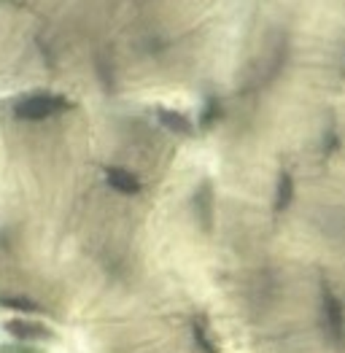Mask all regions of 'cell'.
<instances>
[{"instance_id":"cell-1","label":"cell","mask_w":345,"mask_h":353,"mask_svg":"<svg viewBox=\"0 0 345 353\" xmlns=\"http://www.w3.org/2000/svg\"><path fill=\"white\" fill-rule=\"evenodd\" d=\"M321 321H324L326 340L337 348H345V310L335 292L329 289V283L324 281H321Z\"/></svg>"},{"instance_id":"cell-2","label":"cell","mask_w":345,"mask_h":353,"mask_svg":"<svg viewBox=\"0 0 345 353\" xmlns=\"http://www.w3.org/2000/svg\"><path fill=\"white\" fill-rule=\"evenodd\" d=\"M73 103L59 97V94H49V92H41V94H30L25 100L17 103V117L30 119V121H41V119H49L55 114L68 111Z\"/></svg>"},{"instance_id":"cell-3","label":"cell","mask_w":345,"mask_h":353,"mask_svg":"<svg viewBox=\"0 0 345 353\" xmlns=\"http://www.w3.org/2000/svg\"><path fill=\"white\" fill-rule=\"evenodd\" d=\"M106 181H108L111 189L121 192V194H138L141 192V181L132 176L130 170H124V168H108L106 170Z\"/></svg>"},{"instance_id":"cell-4","label":"cell","mask_w":345,"mask_h":353,"mask_svg":"<svg viewBox=\"0 0 345 353\" xmlns=\"http://www.w3.org/2000/svg\"><path fill=\"white\" fill-rule=\"evenodd\" d=\"M195 210H197V219L205 230H210V221H213V186L210 181H202L197 194H195Z\"/></svg>"},{"instance_id":"cell-5","label":"cell","mask_w":345,"mask_h":353,"mask_svg":"<svg viewBox=\"0 0 345 353\" xmlns=\"http://www.w3.org/2000/svg\"><path fill=\"white\" fill-rule=\"evenodd\" d=\"M294 200V178L288 170H281L278 186H275V213H284Z\"/></svg>"},{"instance_id":"cell-6","label":"cell","mask_w":345,"mask_h":353,"mask_svg":"<svg viewBox=\"0 0 345 353\" xmlns=\"http://www.w3.org/2000/svg\"><path fill=\"white\" fill-rule=\"evenodd\" d=\"M157 119H159L170 132H175V135H189V132H192V121L184 117V114H178V111L159 108V111H157Z\"/></svg>"},{"instance_id":"cell-7","label":"cell","mask_w":345,"mask_h":353,"mask_svg":"<svg viewBox=\"0 0 345 353\" xmlns=\"http://www.w3.org/2000/svg\"><path fill=\"white\" fill-rule=\"evenodd\" d=\"M192 337H195V343H197V348L202 353H219V345L210 340V334H208V324H205V319H195V324H192Z\"/></svg>"},{"instance_id":"cell-8","label":"cell","mask_w":345,"mask_h":353,"mask_svg":"<svg viewBox=\"0 0 345 353\" xmlns=\"http://www.w3.org/2000/svg\"><path fill=\"white\" fill-rule=\"evenodd\" d=\"M6 329L17 337H25V340H41V337H49V332L38 324H25V321H8Z\"/></svg>"},{"instance_id":"cell-9","label":"cell","mask_w":345,"mask_h":353,"mask_svg":"<svg viewBox=\"0 0 345 353\" xmlns=\"http://www.w3.org/2000/svg\"><path fill=\"white\" fill-rule=\"evenodd\" d=\"M337 143H340V138H337V130H335V119L326 124V130H324V143H321V154H324V159H329L335 151H337Z\"/></svg>"},{"instance_id":"cell-10","label":"cell","mask_w":345,"mask_h":353,"mask_svg":"<svg viewBox=\"0 0 345 353\" xmlns=\"http://www.w3.org/2000/svg\"><path fill=\"white\" fill-rule=\"evenodd\" d=\"M0 305L3 307H11V310H19V313H38L41 307L30 299H22V296H0Z\"/></svg>"},{"instance_id":"cell-11","label":"cell","mask_w":345,"mask_h":353,"mask_svg":"<svg viewBox=\"0 0 345 353\" xmlns=\"http://www.w3.org/2000/svg\"><path fill=\"white\" fill-rule=\"evenodd\" d=\"M216 119H219V103H216V97H208L205 100V108H202L200 124L202 127H210Z\"/></svg>"}]
</instances>
